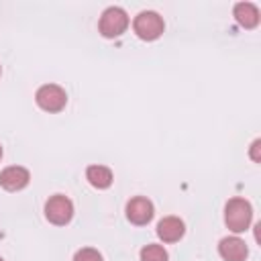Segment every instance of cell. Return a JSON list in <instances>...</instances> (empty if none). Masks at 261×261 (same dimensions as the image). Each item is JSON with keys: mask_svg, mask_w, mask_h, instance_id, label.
Returning a JSON list of instances; mask_svg holds the SVG:
<instances>
[{"mask_svg": "<svg viewBox=\"0 0 261 261\" xmlns=\"http://www.w3.org/2000/svg\"><path fill=\"white\" fill-rule=\"evenodd\" d=\"M253 220V206L245 198H230L224 206V222L232 232H245Z\"/></svg>", "mask_w": 261, "mask_h": 261, "instance_id": "1", "label": "cell"}, {"mask_svg": "<svg viewBox=\"0 0 261 261\" xmlns=\"http://www.w3.org/2000/svg\"><path fill=\"white\" fill-rule=\"evenodd\" d=\"M163 29H165L163 18L157 12H153V10H143L133 20V31L143 41H155V39H159L163 35Z\"/></svg>", "mask_w": 261, "mask_h": 261, "instance_id": "2", "label": "cell"}, {"mask_svg": "<svg viewBox=\"0 0 261 261\" xmlns=\"http://www.w3.org/2000/svg\"><path fill=\"white\" fill-rule=\"evenodd\" d=\"M128 27V14L120 8V6H110L102 12L100 22H98V31L102 37L106 39H114L120 37Z\"/></svg>", "mask_w": 261, "mask_h": 261, "instance_id": "3", "label": "cell"}, {"mask_svg": "<svg viewBox=\"0 0 261 261\" xmlns=\"http://www.w3.org/2000/svg\"><path fill=\"white\" fill-rule=\"evenodd\" d=\"M35 102H37V106H39L41 110H45V112H59V110H63L65 104H67V94H65V90H63L61 86H57V84H45V86H41V88L37 90Z\"/></svg>", "mask_w": 261, "mask_h": 261, "instance_id": "4", "label": "cell"}, {"mask_svg": "<svg viewBox=\"0 0 261 261\" xmlns=\"http://www.w3.org/2000/svg\"><path fill=\"white\" fill-rule=\"evenodd\" d=\"M45 216L51 224L63 226L73 218V202L63 194H55L45 202Z\"/></svg>", "mask_w": 261, "mask_h": 261, "instance_id": "5", "label": "cell"}, {"mask_svg": "<svg viewBox=\"0 0 261 261\" xmlns=\"http://www.w3.org/2000/svg\"><path fill=\"white\" fill-rule=\"evenodd\" d=\"M153 214H155L153 202L145 196H137V198H130L126 202V218L137 226H143V224L151 222Z\"/></svg>", "mask_w": 261, "mask_h": 261, "instance_id": "6", "label": "cell"}, {"mask_svg": "<svg viewBox=\"0 0 261 261\" xmlns=\"http://www.w3.org/2000/svg\"><path fill=\"white\" fill-rule=\"evenodd\" d=\"M29 181H31V173L22 165H10L0 171V186L8 192H18V190L27 188Z\"/></svg>", "mask_w": 261, "mask_h": 261, "instance_id": "7", "label": "cell"}, {"mask_svg": "<svg viewBox=\"0 0 261 261\" xmlns=\"http://www.w3.org/2000/svg\"><path fill=\"white\" fill-rule=\"evenodd\" d=\"M218 253L224 261H245L249 255L247 243L239 237H224L218 243Z\"/></svg>", "mask_w": 261, "mask_h": 261, "instance_id": "8", "label": "cell"}, {"mask_svg": "<svg viewBox=\"0 0 261 261\" xmlns=\"http://www.w3.org/2000/svg\"><path fill=\"white\" fill-rule=\"evenodd\" d=\"M184 232H186L184 220L177 218V216H165L157 224V237L163 243H175V241H179L184 237Z\"/></svg>", "mask_w": 261, "mask_h": 261, "instance_id": "9", "label": "cell"}, {"mask_svg": "<svg viewBox=\"0 0 261 261\" xmlns=\"http://www.w3.org/2000/svg\"><path fill=\"white\" fill-rule=\"evenodd\" d=\"M234 20L243 27V29H255L259 24V8L253 2H237L234 4Z\"/></svg>", "mask_w": 261, "mask_h": 261, "instance_id": "10", "label": "cell"}, {"mask_svg": "<svg viewBox=\"0 0 261 261\" xmlns=\"http://www.w3.org/2000/svg\"><path fill=\"white\" fill-rule=\"evenodd\" d=\"M86 179L90 181V186H94V188H98V190H106V188H110V184H112V171L106 167V165H90L88 169H86Z\"/></svg>", "mask_w": 261, "mask_h": 261, "instance_id": "11", "label": "cell"}, {"mask_svg": "<svg viewBox=\"0 0 261 261\" xmlns=\"http://www.w3.org/2000/svg\"><path fill=\"white\" fill-rule=\"evenodd\" d=\"M167 259H169V255L161 245L151 243L141 249V261H167Z\"/></svg>", "mask_w": 261, "mask_h": 261, "instance_id": "12", "label": "cell"}, {"mask_svg": "<svg viewBox=\"0 0 261 261\" xmlns=\"http://www.w3.org/2000/svg\"><path fill=\"white\" fill-rule=\"evenodd\" d=\"M73 261H104L102 255L92 249V247H84V249H77L75 255H73Z\"/></svg>", "mask_w": 261, "mask_h": 261, "instance_id": "13", "label": "cell"}, {"mask_svg": "<svg viewBox=\"0 0 261 261\" xmlns=\"http://www.w3.org/2000/svg\"><path fill=\"white\" fill-rule=\"evenodd\" d=\"M259 149H261V141H259V139H255V141L251 143V151H249V155H251V159H253L255 163H259V161H261Z\"/></svg>", "mask_w": 261, "mask_h": 261, "instance_id": "14", "label": "cell"}, {"mask_svg": "<svg viewBox=\"0 0 261 261\" xmlns=\"http://www.w3.org/2000/svg\"><path fill=\"white\" fill-rule=\"evenodd\" d=\"M0 159H2V147H0Z\"/></svg>", "mask_w": 261, "mask_h": 261, "instance_id": "15", "label": "cell"}, {"mask_svg": "<svg viewBox=\"0 0 261 261\" xmlns=\"http://www.w3.org/2000/svg\"><path fill=\"white\" fill-rule=\"evenodd\" d=\"M0 73H2V67H0Z\"/></svg>", "mask_w": 261, "mask_h": 261, "instance_id": "16", "label": "cell"}, {"mask_svg": "<svg viewBox=\"0 0 261 261\" xmlns=\"http://www.w3.org/2000/svg\"><path fill=\"white\" fill-rule=\"evenodd\" d=\"M0 261H4V259H2V257H0Z\"/></svg>", "mask_w": 261, "mask_h": 261, "instance_id": "17", "label": "cell"}]
</instances>
